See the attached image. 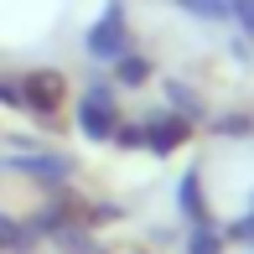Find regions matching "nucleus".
<instances>
[{
	"label": "nucleus",
	"mask_w": 254,
	"mask_h": 254,
	"mask_svg": "<svg viewBox=\"0 0 254 254\" xmlns=\"http://www.w3.org/2000/svg\"><path fill=\"white\" fill-rule=\"evenodd\" d=\"M83 47H88L94 63H120V57L130 52V16H125V5H109V10H104L94 26H88Z\"/></svg>",
	"instance_id": "f257e3e1"
},
{
	"label": "nucleus",
	"mask_w": 254,
	"mask_h": 254,
	"mask_svg": "<svg viewBox=\"0 0 254 254\" xmlns=\"http://www.w3.org/2000/svg\"><path fill=\"white\" fill-rule=\"evenodd\" d=\"M78 125H83V135H94V140H109V135H120V104H114V88L109 83H94L78 104Z\"/></svg>",
	"instance_id": "f03ea898"
},
{
	"label": "nucleus",
	"mask_w": 254,
	"mask_h": 254,
	"mask_svg": "<svg viewBox=\"0 0 254 254\" xmlns=\"http://www.w3.org/2000/svg\"><path fill=\"white\" fill-rule=\"evenodd\" d=\"M16 88H21V104L37 109V114H57V104H63V78L52 67H31Z\"/></svg>",
	"instance_id": "7ed1b4c3"
},
{
	"label": "nucleus",
	"mask_w": 254,
	"mask_h": 254,
	"mask_svg": "<svg viewBox=\"0 0 254 254\" xmlns=\"http://www.w3.org/2000/svg\"><path fill=\"white\" fill-rule=\"evenodd\" d=\"M182 10H192L197 21H223V16H234V0H177Z\"/></svg>",
	"instance_id": "20e7f679"
},
{
	"label": "nucleus",
	"mask_w": 254,
	"mask_h": 254,
	"mask_svg": "<svg viewBox=\"0 0 254 254\" xmlns=\"http://www.w3.org/2000/svg\"><path fill=\"white\" fill-rule=\"evenodd\" d=\"M145 78H151V57L125 52V57H120V83H125V88H135V83H145Z\"/></svg>",
	"instance_id": "39448f33"
},
{
	"label": "nucleus",
	"mask_w": 254,
	"mask_h": 254,
	"mask_svg": "<svg viewBox=\"0 0 254 254\" xmlns=\"http://www.w3.org/2000/svg\"><path fill=\"white\" fill-rule=\"evenodd\" d=\"M223 249V239H218V228H207V223H197V234H192V244H187V254H218Z\"/></svg>",
	"instance_id": "423d86ee"
},
{
	"label": "nucleus",
	"mask_w": 254,
	"mask_h": 254,
	"mask_svg": "<svg viewBox=\"0 0 254 254\" xmlns=\"http://www.w3.org/2000/svg\"><path fill=\"white\" fill-rule=\"evenodd\" d=\"M234 16L244 21V31L254 37V0H234Z\"/></svg>",
	"instance_id": "0eeeda50"
},
{
	"label": "nucleus",
	"mask_w": 254,
	"mask_h": 254,
	"mask_svg": "<svg viewBox=\"0 0 254 254\" xmlns=\"http://www.w3.org/2000/svg\"><path fill=\"white\" fill-rule=\"evenodd\" d=\"M10 244H21V228L10 218H0V249H10Z\"/></svg>",
	"instance_id": "6e6552de"
}]
</instances>
